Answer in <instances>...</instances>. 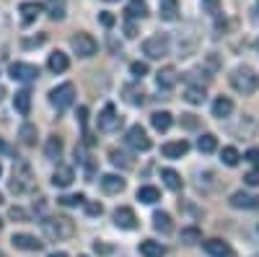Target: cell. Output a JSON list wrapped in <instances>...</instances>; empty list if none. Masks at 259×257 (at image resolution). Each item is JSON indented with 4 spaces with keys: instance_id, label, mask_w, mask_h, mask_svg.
<instances>
[{
    "instance_id": "obj_1",
    "label": "cell",
    "mask_w": 259,
    "mask_h": 257,
    "mask_svg": "<svg viewBox=\"0 0 259 257\" xmlns=\"http://www.w3.org/2000/svg\"><path fill=\"white\" fill-rule=\"evenodd\" d=\"M41 231H45V237L52 239V242H65V239H73L75 224L68 216H50V218L41 221Z\"/></svg>"
},
{
    "instance_id": "obj_2",
    "label": "cell",
    "mask_w": 259,
    "mask_h": 257,
    "mask_svg": "<svg viewBox=\"0 0 259 257\" xmlns=\"http://www.w3.org/2000/svg\"><path fill=\"white\" fill-rule=\"evenodd\" d=\"M228 81H231V86H233V91H239V94H244V96H249V94H254V91L259 89V76H256V70L249 68V65L233 68V73L228 76Z\"/></svg>"
},
{
    "instance_id": "obj_3",
    "label": "cell",
    "mask_w": 259,
    "mask_h": 257,
    "mask_svg": "<svg viewBox=\"0 0 259 257\" xmlns=\"http://www.w3.org/2000/svg\"><path fill=\"white\" fill-rule=\"evenodd\" d=\"M168 50H171V42H168L166 34H153V36H148V39L143 42V55H148L150 60L166 57Z\"/></svg>"
},
{
    "instance_id": "obj_4",
    "label": "cell",
    "mask_w": 259,
    "mask_h": 257,
    "mask_svg": "<svg viewBox=\"0 0 259 257\" xmlns=\"http://www.w3.org/2000/svg\"><path fill=\"white\" fill-rule=\"evenodd\" d=\"M73 101H75V86L73 83H60L57 89L50 91V104L57 112H65Z\"/></svg>"
},
{
    "instance_id": "obj_5",
    "label": "cell",
    "mask_w": 259,
    "mask_h": 257,
    "mask_svg": "<svg viewBox=\"0 0 259 257\" xmlns=\"http://www.w3.org/2000/svg\"><path fill=\"white\" fill-rule=\"evenodd\" d=\"M31 187V166L24 161V159H18L13 164V177H11V190L13 192H26Z\"/></svg>"
},
{
    "instance_id": "obj_6",
    "label": "cell",
    "mask_w": 259,
    "mask_h": 257,
    "mask_svg": "<svg viewBox=\"0 0 259 257\" xmlns=\"http://www.w3.org/2000/svg\"><path fill=\"white\" fill-rule=\"evenodd\" d=\"M70 47H73V52H75L78 57H94L96 50H99L96 39H94L91 34H85V31H78V34L70 39Z\"/></svg>"
},
{
    "instance_id": "obj_7",
    "label": "cell",
    "mask_w": 259,
    "mask_h": 257,
    "mask_svg": "<svg viewBox=\"0 0 259 257\" xmlns=\"http://www.w3.org/2000/svg\"><path fill=\"white\" fill-rule=\"evenodd\" d=\"M99 130L101 133H114L117 127L122 125V117L117 115V106L114 104H106L104 109H101V115H99Z\"/></svg>"
},
{
    "instance_id": "obj_8",
    "label": "cell",
    "mask_w": 259,
    "mask_h": 257,
    "mask_svg": "<svg viewBox=\"0 0 259 257\" xmlns=\"http://www.w3.org/2000/svg\"><path fill=\"white\" fill-rule=\"evenodd\" d=\"M8 76H11L13 81H24V83H29V81H36V78H39V68L31 65V62H11Z\"/></svg>"
},
{
    "instance_id": "obj_9",
    "label": "cell",
    "mask_w": 259,
    "mask_h": 257,
    "mask_svg": "<svg viewBox=\"0 0 259 257\" xmlns=\"http://www.w3.org/2000/svg\"><path fill=\"white\" fill-rule=\"evenodd\" d=\"M124 143L133 148V151H148V148H150V138H148V133L143 130L140 125L130 127L127 135H124Z\"/></svg>"
},
{
    "instance_id": "obj_10",
    "label": "cell",
    "mask_w": 259,
    "mask_h": 257,
    "mask_svg": "<svg viewBox=\"0 0 259 257\" xmlns=\"http://www.w3.org/2000/svg\"><path fill=\"white\" fill-rule=\"evenodd\" d=\"M233 208H244V210H256L259 208V195H249V192H244V190H239V192H233L231 195V200H228Z\"/></svg>"
},
{
    "instance_id": "obj_11",
    "label": "cell",
    "mask_w": 259,
    "mask_h": 257,
    "mask_svg": "<svg viewBox=\"0 0 259 257\" xmlns=\"http://www.w3.org/2000/svg\"><path fill=\"white\" fill-rule=\"evenodd\" d=\"M202 247H205V252L210 257H236L233 247L228 242H223V239H207V242H202Z\"/></svg>"
},
{
    "instance_id": "obj_12",
    "label": "cell",
    "mask_w": 259,
    "mask_h": 257,
    "mask_svg": "<svg viewBox=\"0 0 259 257\" xmlns=\"http://www.w3.org/2000/svg\"><path fill=\"white\" fill-rule=\"evenodd\" d=\"M114 224L119 226V229H135L138 226V216H135V210L133 208H127V205H119L117 210H114Z\"/></svg>"
},
{
    "instance_id": "obj_13",
    "label": "cell",
    "mask_w": 259,
    "mask_h": 257,
    "mask_svg": "<svg viewBox=\"0 0 259 257\" xmlns=\"http://www.w3.org/2000/svg\"><path fill=\"white\" fill-rule=\"evenodd\" d=\"M11 244L16 249H24V252H39L41 249V242L36 237H31V234H13Z\"/></svg>"
},
{
    "instance_id": "obj_14",
    "label": "cell",
    "mask_w": 259,
    "mask_h": 257,
    "mask_svg": "<svg viewBox=\"0 0 259 257\" xmlns=\"http://www.w3.org/2000/svg\"><path fill=\"white\" fill-rule=\"evenodd\" d=\"M73 179H75V171H73V166L57 164L55 174H52V185H55V187H60V190H65V187H70V185H73Z\"/></svg>"
},
{
    "instance_id": "obj_15",
    "label": "cell",
    "mask_w": 259,
    "mask_h": 257,
    "mask_svg": "<svg viewBox=\"0 0 259 257\" xmlns=\"http://www.w3.org/2000/svg\"><path fill=\"white\" fill-rule=\"evenodd\" d=\"M177 81H179V76H177V70L174 68H161L158 73H156V83H158V89L161 91H171L177 86Z\"/></svg>"
},
{
    "instance_id": "obj_16",
    "label": "cell",
    "mask_w": 259,
    "mask_h": 257,
    "mask_svg": "<svg viewBox=\"0 0 259 257\" xmlns=\"http://www.w3.org/2000/svg\"><path fill=\"white\" fill-rule=\"evenodd\" d=\"M187 151H189V143L187 140H171V143H163L161 145V154L166 159H182V156H187Z\"/></svg>"
},
{
    "instance_id": "obj_17",
    "label": "cell",
    "mask_w": 259,
    "mask_h": 257,
    "mask_svg": "<svg viewBox=\"0 0 259 257\" xmlns=\"http://www.w3.org/2000/svg\"><path fill=\"white\" fill-rule=\"evenodd\" d=\"M122 96H124L127 104H133V106H143L145 104V91L140 89L138 83H127L122 89Z\"/></svg>"
},
{
    "instance_id": "obj_18",
    "label": "cell",
    "mask_w": 259,
    "mask_h": 257,
    "mask_svg": "<svg viewBox=\"0 0 259 257\" xmlns=\"http://www.w3.org/2000/svg\"><path fill=\"white\" fill-rule=\"evenodd\" d=\"M99 185H101V190L106 192V195H119V192L124 190V179L117 177V174H104L99 179Z\"/></svg>"
},
{
    "instance_id": "obj_19",
    "label": "cell",
    "mask_w": 259,
    "mask_h": 257,
    "mask_svg": "<svg viewBox=\"0 0 259 257\" xmlns=\"http://www.w3.org/2000/svg\"><path fill=\"white\" fill-rule=\"evenodd\" d=\"M47 68L52 70V73H65L70 68V57L65 55V52H60V50H55L52 55H50V60H47Z\"/></svg>"
},
{
    "instance_id": "obj_20",
    "label": "cell",
    "mask_w": 259,
    "mask_h": 257,
    "mask_svg": "<svg viewBox=\"0 0 259 257\" xmlns=\"http://www.w3.org/2000/svg\"><path fill=\"white\" fill-rule=\"evenodd\" d=\"M158 16H161V21H177L179 18V0H161Z\"/></svg>"
},
{
    "instance_id": "obj_21",
    "label": "cell",
    "mask_w": 259,
    "mask_h": 257,
    "mask_svg": "<svg viewBox=\"0 0 259 257\" xmlns=\"http://www.w3.org/2000/svg\"><path fill=\"white\" fill-rule=\"evenodd\" d=\"M184 81H187V86H197V89H205V86L210 83V73H207L205 68H194V70H189V73L184 76Z\"/></svg>"
},
{
    "instance_id": "obj_22",
    "label": "cell",
    "mask_w": 259,
    "mask_h": 257,
    "mask_svg": "<svg viewBox=\"0 0 259 257\" xmlns=\"http://www.w3.org/2000/svg\"><path fill=\"white\" fill-rule=\"evenodd\" d=\"M13 106H16V112L18 115H29L31 112V91L29 89H24V91H18L16 96H13Z\"/></svg>"
},
{
    "instance_id": "obj_23",
    "label": "cell",
    "mask_w": 259,
    "mask_h": 257,
    "mask_svg": "<svg viewBox=\"0 0 259 257\" xmlns=\"http://www.w3.org/2000/svg\"><path fill=\"white\" fill-rule=\"evenodd\" d=\"M150 125H153L158 133H166L168 127L174 125V115H171V112H153V115H150Z\"/></svg>"
},
{
    "instance_id": "obj_24",
    "label": "cell",
    "mask_w": 259,
    "mask_h": 257,
    "mask_svg": "<svg viewBox=\"0 0 259 257\" xmlns=\"http://www.w3.org/2000/svg\"><path fill=\"white\" fill-rule=\"evenodd\" d=\"M138 200L145 203V205H153V203L161 200V192L153 185H143V187H138Z\"/></svg>"
},
{
    "instance_id": "obj_25",
    "label": "cell",
    "mask_w": 259,
    "mask_h": 257,
    "mask_svg": "<svg viewBox=\"0 0 259 257\" xmlns=\"http://www.w3.org/2000/svg\"><path fill=\"white\" fill-rule=\"evenodd\" d=\"M18 11H21V21H24V26H29V24H34L36 16L41 13V6L39 3H21Z\"/></svg>"
},
{
    "instance_id": "obj_26",
    "label": "cell",
    "mask_w": 259,
    "mask_h": 257,
    "mask_svg": "<svg viewBox=\"0 0 259 257\" xmlns=\"http://www.w3.org/2000/svg\"><path fill=\"white\" fill-rule=\"evenodd\" d=\"M153 229L161 231V234H171V231H174V224H171V216L166 210H156L153 213Z\"/></svg>"
},
{
    "instance_id": "obj_27",
    "label": "cell",
    "mask_w": 259,
    "mask_h": 257,
    "mask_svg": "<svg viewBox=\"0 0 259 257\" xmlns=\"http://www.w3.org/2000/svg\"><path fill=\"white\" fill-rule=\"evenodd\" d=\"M140 254H143V257H163V254H166V247H163L161 242L145 239V242H140Z\"/></svg>"
},
{
    "instance_id": "obj_28",
    "label": "cell",
    "mask_w": 259,
    "mask_h": 257,
    "mask_svg": "<svg viewBox=\"0 0 259 257\" xmlns=\"http://www.w3.org/2000/svg\"><path fill=\"white\" fill-rule=\"evenodd\" d=\"M233 112V101L228 99V96H218V99H215L212 101V117H228Z\"/></svg>"
},
{
    "instance_id": "obj_29",
    "label": "cell",
    "mask_w": 259,
    "mask_h": 257,
    "mask_svg": "<svg viewBox=\"0 0 259 257\" xmlns=\"http://www.w3.org/2000/svg\"><path fill=\"white\" fill-rule=\"evenodd\" d=\"M45 156H47L50 161H57V159L62 156V140H60L57 135H50V138H47V143H45Z\"/></svg>"
},
{
    "instance_id": "obj_30",
    "label": "cell",
    "mask_w": 259,
    "mask_h": 257,
    "mask_svg": "<svg viewBox=\"0 0 259 257\" xmlns=\"http://www.w3.org/2000/svg\"><path fill=\"white\" fill-rule=\"evenodd\" d=\"M124 13H127V18H145L148 16V3L145 0H130Z\"/></svg>"
},
{
    "instance_id": "obj_31",
    "label": "cell",
    "mask_w": 259,
    "mask_h": 257,
    "mask_svg": "<svg viewBox=\"0 0 259 257\" xmlns=\"http://www.w3.org/2000/svg\"><path fill=\"white\" fill-rule=\"evenodd\" d=\"M197 148H200V154H212V151H218V138H215L212 133H202L197 138Z\"/></svg>"
},
{
    "instance_id": "obj_32",
    "label": "cell",
    "mask_w": 259,
    "mask_h": 257,
    "mask_svg": "<svg viewBox=\"0 0 259 257\" xmlns=\"http://www.w3.org/2000/svg\"><path fill=\"white\" fill-rule=\"evenodd\" d=\"M45 11H47V16L52 21H62L65 18V0H47Z\"/></svg>"
},
{
    "instance_id": "obj_33",
    "label": "cell",
    "mask_w": 259,
    "mask_h": 257,
    "mask_svg": "<svg viewBox=\"0 0 259 257\" xmlns=\"http://www.w3.org/2000/svg\"><path fill=\"white\" fill-rule=\"evenodd\" d=\"M161 179H163V185H166L168 190H174V192L182 190V177L177 174L174 169H161Z\"/></svg>"
},
{
    "instance_id": "obj_34",
    "label": "cell",
    "mask_w": 259,
    "mask_h": 257,
    "mask_svg": "<svg viewBox=\"0 0 259 257\" xmlns=\"http://www.w3.org/2000/svg\"><path fill=\"white\" fill-rule=\"evenodd\" d=\"M18 135H21V140H24L26 145H34L36 143V125L24 122V125H21V130H18Z\"/></svg>"
},
{
    "instance_id": "obj_35",
    "label": "cell",
    "mask_w": 259,
    "mask_h": 257,
    "mask_svg": "<svg viewBox=\"0 0 259 257\" xmlns=\"http://www.w3.org/2000/svg\"><path fill=\"white\" fill-rule=\"evenodd\" d=\"M221 159H223V164H226V166H239V161H241V154L236 151L233 145H226L223 151H221Z\"/></svg>"
},
{
    "instance_id": "obj_36",
    "label": "cell",
    "mask_w": 259,
    "mask_h": 257,
    "mask_svg": "<svg viewBox=\"0 0 259 257\" xmlns=\"http://www.w3.org/2000/svg\"><path fill=\"white\" fill-rule=\"evenodd\" d=\"M182 242H184V244H197V242H202V231H200L197 226L182 229Z\"/></svg>"
},
{
    "instance_id": "obj_37",
    "label": "cell",
    "mask_w": 259,
    "mask_h": 257,
    "mask_svg": "<svg viewBox=\"0 0 259 257\" xmlns=\"http://www.w3.org/2000/svg\"><path fill=\"white\" fill-rule=\"evenodd\" d=\"M184 99H187L189 104H202V101H205V89H197V86H187Z\"/></svg>"
},
{
    "instance_id": "obj_38",
    "label": "cell",
    "mask_w": 259,
    "mask_h": 257,
    "mask_svg": "<svg viewBox=\"0 0 259 257\" xmlns=\"http://www.w3.org/2000/svg\"><path fill=\"white\" fill-rule=\"evenodd\" d=\"M109 159H112V164H117V166H122V169H133V166H135V161H133V159H130L127 154H122V151H117V148H114V151L109 154Z\"/></svg>"
},
{
    "instance_id": "obj_39",
    "label": "cell",
    "mask_w": 259,
    "mask_h": 257,
    "mask_svg": "<svg viewBox=\"0 0 259 257\" xmlns=\"http://www.w3.org/2000/svg\"><path fill=\"white\" fill-rule=\"evenodd\" d=\"M57 203H60V205H65V208H75V205H83V203H85V198L78 192V195H65V198H60Z\"/></svg>"
},
{
    "instance_id": "obj_40",
    "label": "cell",
    "mask_w": 259,
    "mask_h": 257,
    "mask_svg": "<svg viewBox=\"0 0 259 257\" xmlns=\"http://www.w3.org/2000/svg\"><path fill=\"white\" fill-rule=\"evenodd\" d=\"M244 185L246 187H259V169H251L244 174Z\"/></svg>"
},
{
    "instance_id": "obj_41",
    "label": "cell",
    "mask_w": 259,
    "mask_h": 257,
    "mask_svg": "<svg viewBox=\"0 0 259 257\" xmlns=\"http://www.w3.org/2000/svg\"><path fill=\"white\" fill-rule=\"evenodd\" d=\"M130 73H133L135 78H143V76H148V65H145V62H133V65H130Z\"/></svg>"
},
{
    "instance_id": "obj_42",
    "label": "cell",
    "mask_w": 259,
    "mask_h": 257,
    "mask_svg": "<svg viewBox=\"0 0 259 257\" xmlns=\"http://www.w3.org/2000/svg\"><path fill=\"white\" fill-rule=\"evenodd\" d=\"M254 169H259V148H249V151H246V156H244Z\"/></svg>"
},
{
    "instance_id": "obj_43",
    "label": "cell",
    "mask_w": 259,
    "mask_h": 257,
    "mask_svg": "<svg viewBox=\"0 0 259 257\" xmlns=\"http://www.w3.org/2000/svg\"><path fill=\"white\" fill-rule=\"evenodd\" d=\"M8 216H11L13 221H29V213H26L24 208H11Z\"/></svg>"
},
{
    "instance_id": "obj_44",
    "label": "cell",
    "mask_w": 259,
    "mask_h": 257,
    "mask_svg": "<svg viewBox=\"0 0 259 257\" xmlns=\"http://www.w3.org/2000/svg\"><path fill=\"white\" fill-rule=\"evenodd\" d=\"M85 205V213H89V216H101V203H83Z\"/></svg>"
},
{
    "instance_id": "obj_45",
    "label": "cell",
    "mask_w": 259,
    "mask_h": 257,
    "mask_svg": "<svg viewBox=\"0 0 259 257\" xmlns=\"http://www.w3.org/2000/svg\"><path fill=\"white\" fill-rule=\"evenodd\" d=\"M124 36H130V39H133V36H138V26H135V18H130L127 24H124Z\"/></svg>"
},
{
    "instance_id": "obj_46",
    "label": "cell",
    "mask_w": 259,
    "mask_h": 257,
    "mask_svg": "<svg viewBox=\"0 0 259 257\" xmlns=\"http://www.w3.org/2000/svg\"><path fill=\"white\" fill-rule=\"evenodd\" d=\"M182 125L192 130V127H197V125H200V120L194 117V115H182Z\"/></svg>"
},
{
    "instance_id": "obj_47",
    "label": "cell",
    "mask_w": 259,
    "mask_h": 257,
    "mask_svg": "<svg viewBox=\"0 0 259 257\" xmlns=\"http://www.w3.org/2000/svg\"><path fill=\"white\" fill-rule=\"evenodd\" d=\"M99 21H101V24H104L106 29H109V26H114V21H117V18H114L112 13H101V16H99Z\"/></svg>"
},
{
    "instance_id": "obj_48",
    "label": "cell",
    "mask_w": 259,
    "mask_h": 257,
    "mask_svg": "<svg viewBox=\"0 0 259 257\" xmlns=\"http://www.w3.org/2000/svg\"><path fill=\"white\" fill-rule=\"evenodd\" d=\"M78 122H80V127H85V122H89V109L85 106H78Z\"/></svg>"
},
{
    "instance_id": "obj_49",
    "label": "cell",
    "mask_w": 259,
    "mask_h": 257,
    "mask_svg": "<svg viewBox=\"0 0 259 257\" xmlns=\"http://www.w3.org/2000/svg\"><path fill=\"white\" fill-rule=\"evenodd\" d=\"M94 252H99V254H109L112 247H106V244H99V242H96V244H94Z\"/></svg>"
},
{
    "instance_id": "obj_50",
    "label": "cell",
    "mask_w": 259,
    "mask_h": 257,
    "mask_svg": "<svg viewBox=\"0 0 259 257\" xmlns=\"http://www.w3.org/2000/svg\"><path fill=\"white\" fill-rule=\"evenodd\" d=\"M0 154H8V156L13 154V148H11V145H8V143L3 140V138H0Z\"/></svg>"
},
{
    "instance_id": "obj_51",
    "label": "cell",
    "mask_w": 259,
    "mask_h": 257,
    "mask_svg": "<svg viewBox=\"0 0 259 257\" xmlns=\"http://www.w3.org/2000/svg\"><path fill=\"white\" fill-rule=\"evenodd\" d=\"M202 3H205L210 11H215V8H218V0H202Z\"/></svg>"
},
{
    "instance_id": "obj_52",
    "label": "cell",
    "mask_w": 259,
    "mask_h": 257,
    "mask_svg": "<svg viewBox=\"0 0 259 257\" xmlns=\"http://www.w3.org/2000/svg\"><path fill=\"white\" fill-rule=\"evenodd\" d=\"M50 257H68V254H65V252H52Z\"/></svg>"
},
{
    "instance_id": "obj_53",
    "label": "cell",
    "mask_w": 259,
    "mask_h": 257,
    "mask_svg": "<svg viewBox=\"0 0 259 257\" xmlns=\"http://www.w3.org/2000/svg\"><path fill=\"white\" fill-rule=\"evenodd\" d=\"M3 94H6V91H3V89H0V99H3Z\"/></svg>"
},
{
    "instance_id": "obj_54",
    "label": "cell",
    "mask_w": 259,
    "mask_h": 257,
    "mask_svg": "<svg viewBox=\"0 0 259 257\" xmlns=\"http://www.w3.org/2000/svg\"><path fill=\"white\" fill-rule=\"evenodd\" d=\"M0 174H3V166H0Z\"/></svg>"
},
{
    "instance_id": "obj_55",
    "label": "cell",
    "mask_w": 259,
    "mask_h": 257,
    "mask_svg": "<svg viewBox=\"0 0 259 257\" xmlns=\"http://www.w3.org/2000/svg\"><path fill=\"white\" fill-rule=\"evenodd\" d=\"M0 203H3V195H0Z\"/></svg>"
},
{
    "instance_id": "obj_56",
    "label": "cell",
    "mask_w": 259,
    "mask_h": 257,
    "mask_svg": "<svg viewBox=\"0 0 259 257\" xmlns=\"http://www.w3.org/2000/svg\"><path fill=\"white\" fill-rule=\"evenodd\" d=\"M0 229H3V221H0Z\"/></svg>"
},
{
    "instance_id": "obj_57",
    "label": "cell",
    "mask_w": 259,
    "mask_h": 257,
    "mask_svg": "<svg viewBox=\"0 0 259 257\" xmlns=\"http://www.w3.org/2000/svg\"><path fill=\"white\" fill-rule=\"evenodd\" d=\"M0 257H6V254H3V252H0Z\"/></svg>"
},
{
    "instance_id": "obj_58",
    "label": "cell",
    "mask_w": 259,
    "mask_h": 257,
    "mask_svg": "<svg viewBox=\"0 0 259 257\" xmlns=\"http://www.w3.org/2000/svg\"><path fill=\"white\" fill-rule=\"evenodd\" d=\"M256 47H259V42H256Z\"/></svg>"
},
{
    "instance_id": "obj_59",
    "label": "cell",
    "mask_w": 259,
    "mask_h": 257,
    "mask_svg": "<svg viewBox=\"0 0 259 257\" xmlns=\"http://www.w3.org/2000/svg\"><path fill=\"white\" fill-rule=\"evenodd\" d=\"M256 231H259V226H256Z\"/></svg>"
},
{
    "instance_id": "obj_60",
    "label": "cell",
    "mask_w": 259,
    "mask_h": 257,
    "mask_svg": "<svg viewBox=\"0 0 259 257\" xmlns=\"http://www.w3.org/2000/svg\"><path fill=\"white\" fill-rule=\"evenodd\" d=\"M109 3H112V0H109Z\"/></svg>"
}]
</instances>
